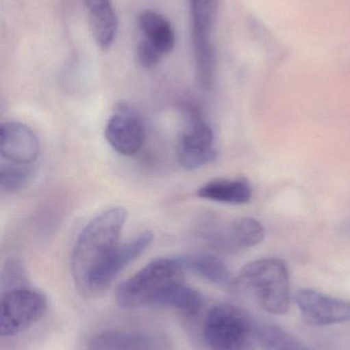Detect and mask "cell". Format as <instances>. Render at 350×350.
<instances>
[{"mask_svg":"<svg viewBox=\"0 0 350 350\" xmlns=\"http://www.w3.org/2000/svg\"><path fill=\"white\" fill-rule=\"evenodd\" d=\"M127 212L123 207H112L95 216L82 230L74 246L71 273L74 285L82 295L95 271L119 244Z\"/></svg>","mask_w":350,"mask_h":350,"instance_id":"obj_1","label":"cell"},{"mask_svg":"<svg viewBox=\"0 0 350 350\" xmlns=\"http://www.w3.org/2000/svg\"><path fill=\"white\" fill-rule=\"evenodd\" d=\"M230 288L238 296L253 300L268 314L279 316L289 310L290 273L281 259L264 258L248 263Z\"/></svg>","mask_w":350,"mask_h":350,"instance_id":"obj_2","label":"cell"},{"mask_svg":"<svg viewBox=\"0 0 350 350\" xmlns=\"http://www.w3.org/2000/svg\"><path fill=\"white\" fill-rule=\"evenodd\" d=\"M179 258H158L125 280L117 288V304L125 310L143 306H164L171 294L185 283Z\"/></svg>","mask_w":350,"mask_h":350,"instance_id":"obj_3","label":"cell"},{"mask_svg":"<svg viewBox=\"0 0 350 350\" xmlns=\"http://www.w3.org/2000/svg\"><path fill=\"white\" fill-rule=\"evenodd\" d=\"M203 338L210 350H255L258 327L238 306L219 304L205 318Z\"/></svg>","mask_w":350,"mask_h":350,"instance_id":"obj_4","label":"cell"},{"mask_svg":"<svg viewBox=\"0 0 350 350\" xmlns=\"http://www.w3.org/2000/svg\"><path fill=\"white\" fill-rule=\"evenodd\" d=\"M197 237L217 252L234 253L260 244L265 230L258 220L251 217L225 218L210 215L197 224Z\"/></svg>","mask_w":350,"mask_h":350,"instance_id":"obj_5","label":"cell"},{"mask_svg":"<svg viewBox=\"0 0 350 350\" xmlns=\"http://www.w3.org/2000/svg\"><path fill=\"white\" fill-rule=\"evenodd\" d=\"M192 22V46L195 75L199 88H213L216 77V53L213 28L218 12V0H188Z\"/></svg>","mask_w":350,"mask_h":350,"instance_id":"obj_6","label":"cell"},{"mask_svg":"<svg viewBox=\"0 0 350 350\" xmlns=\"http://www.w3.org/2000/svg\"><path fill=\"white\" fill-rule=\"evenodd\" d=\"M0 334L14 336L34 326L47 314V299L38 290L22 286L6 290L0 306Z\"/></svg>","mask_w":350,"mask_h":350,"instance_id":"obj_7","label":"cell"},{"mask_svg":"<svg viewBox=\"0 0 350 350\" xmlns=\"http://www.w3.org/2000/svg\"><path fill=\"white\" fill-rule=\"evenodd\" d=\"M186 123L177 144V160L181 167L195 170L216 158L214 133L195 109H187Z\"/></svg>","mask_w":350,"mask_h":350,"instance_id":"obj_8","label":"cell"},{"mask_svg":"<svg viewBox=\"0 0 350 350\" xmlns=\"http://www.w3.org/2000/svg\"><path fill=\"white\" fill-rule=\"evenodd\" d=\"M153 238V234L146 230L127 242L117 245L95 271L82 296L94 297L108 289L117 275L149 248Z\"/></svg>","mask_w":350,"mask_h":350,"instance_id":"obj_9","label":"cell"},{"mask_svg":"<svg viewBox=\"0 0 350 350\" xmlns=\"http://www.w3.org/2000/svg\"><path fill=\"white\" fill-rule=\"evenodd\" d=\"M146 137L145 123L125 103H119L105 129V139L114 151L123 156H133L143 147Z\"/></svg>","mask_w":350,"mask_h":350,"instance_id":"obj_10","label":"cell"},{"mask_svg":"<svg viewBox=\"0 0 350 350\" xmlns=\"http://www.w3.org/2000/svg\"><path fill=\"white\" fill-rule=\"evenodd\" d=\"M302 317L312 326L324 327L350 323V302L331 297L312 289H302L295 296Z\"/></svg>","mask_w":350,"mask_h":350,"instance_id":"obj_11","label":"cell"},{"mask_svg":"<svg viewBox=\"0 0 350 350\" xmlns=\"http://www.w3.org/2000/svg\"><path fill=\"white\" fill-rule=\"evenodd\" d=\"M0 153L3 163L33 166L40 154V144L30 127L8 121L0 129Z\"/></svg>","mask_w":350,"mask_h":350,"instance_id":"obj_12","label":"cell"},{"mask_svg":"<svg viewBox=\"0 0 350 350\" xmlns=\"http://www.w3.org/2000/svg\"><path fill=\"white\" fill-rule=\"evenodd\" d=\"M84 350H166L164 341L142 331L111 329L92 335Z\"/></svg>","mask_w":350,"mask_h":350,"instance_id":"obj_13","label":"cell"},{"mask_svg":"<svg viewBox=\"0 0 350 350\" xmlns=\"http://www.w3.org/2000/svg\"><path fill=\"white\" fill-rule=\"evenodd\" d=\"M95 42L102 51L112 46L118 30V18L111 0H84Z\"/></svg>","mask_w":350,"mask_h":350,"instance_id":"obj_14","label":"cell"},{"mask_svg":"<svg viewBox=\"0 0 350 350\" xmlns=\"http://www.w3.org/2000/svg\"><path fill=\"white\" fill-rule=\"evenodd\" d=\"M138 27L142 38L153 47L162 57L168 55L176 45V34L172 24L162 14L151 10L142 12L138 16Z\"/></svg>","mask_w":350,"mask_h":350,"instance_id":"obj_15","label":"cell"},{"mask_svg":"<svg viewBox=\"0 0 350 350\" xmlns=\"http://www.w3.org/2000/svg\"><path fill=\"white\" fill-rule=\"evenodd\" d=\"M197 196L219 203L246 204L252 198V187L246 177L215 178L201 185Z\"/></svg>","mask_w":350,"mask_h":350,"instance_id":"obj_16","label":"cell"},{"mask_svg":"<svg viewBox=\"0 0 350 350\" xmlns=\"http://www.w3.org/2000/svg\"><path fill=\"white\" fill-rule=\"evenodd\" d=\"M178 258L186 271L195 273V275L216 285L230 288L234 282V279L225 263L214 255L207 254V253H193V254L184 255Z\"/></svg>","mask_w":350,"mask_h":350,"instance_id":"obj_17","label":"cell"},{"mask_svg":"<svg viewBox=\"0 0 350 350\" xmlns=\"http://www.w3.org/2000/svg\"><path fill=\"white\" fill-rule=\"evenodd\" d=\"M258 343L264 350H310L295 336L277 326L258 327Z\"/></svg>","mask_w":350,"mask_h":350,"instance_id":"obj_18","label":"cell"},{"mask_svg":"<svg viewBox=\"0 0 350 350\" xmlns=\"http://www.w3.org/2000/svg\"><path fill=\"white\" fill-rule=\"evenodd\" d=\"M203 306V296L195 288L190 287L186 283L179 286L174 293L171 294L166 301V308H174L183 316L192 318L199 314Z\"/></svg>","mask_w":350,"mask_h":350,"instance_id":"obj_19","label":"cell"},{"mask_svg":"<svg viewBox=\"0 0 350 350\" xmlns=\"http://www.w3.org/2000/svg\"><path fill=\"white\" fill-rule=\"evenodd\" d=\"M33 175V166H16L3 163L0 165V185L3 191H18L24 189Z\"/></svg>","mask_w":350,"mask_h":350,"instance_id":"obj_20","label":"cell"},{"mask_svg":"<svg viewBox=\"0 0 350 350\" xmlns=\"http://www.w3.org/2000/svg\"><path fill=\"white\" fill-rule=\"evenodd\" d=\"M162 59V55L153 47L150 46L143 39H140L137 45V59L142 67L146 69L155 67Z\"/></svg>","mask_w":350,"mask_h":350,"instance_id":"obj_21","label":"cell"}]
</instances>
